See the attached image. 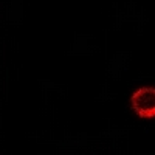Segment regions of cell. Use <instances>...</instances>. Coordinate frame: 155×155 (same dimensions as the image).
<instances>
[{
    "label": "cell",
    "mask_w": 155,
    "mask_h": 155,
    "mask_svg": "<svg viewBox=\"0 0 155 155\" xmlns=\"http://www.w3.org/2000/svg\"><path fill=\"white\" fill-rule=\"evenodd\" d=\"M130 104L134 112L141 118H155V88L141 87L132 95Z\"/></svg>",
    "instance_id": "1"
}]
</instances>
